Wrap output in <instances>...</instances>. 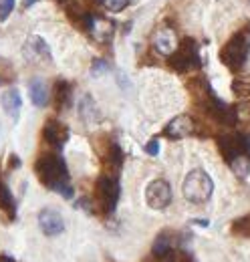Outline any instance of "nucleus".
<instances>
[{
    "mask_svg": "<svg viewBox=\"0 0 250 262\" xmlns=\"http://www.w3.org/2000/svg\"><path fill=\"white\" fill-rule=\"evenodd\" d=\"M34 173L45 188L61 194L67 200L73 198V186L69 184V169H67L62 156L55 151L38 156V160L34 162Z\"/></svg>",
    "mask_w": 250,
    "mask_h": 262,
    "instance_id": "f257e3e1",
    "label": "nucleus"
},
{
    "mask_svg": "<svg viewBox=\"0 0 250 262\" xmlns=\"http://www.w3.org/2000/svg\"><path fill=\"white\" fill-rule=\"evenodd\" d=\"M248 53H250V25L240 29L238 33H234L226 42L224 47L220 49V61L222 65L228 67L230 71L238 73L246 59H248Z\"/></svg>",
    "mask_w": 250,
    "mask_h": 262,
    "instance_id": "f03ea898",
    "label": "nucleus"
},
{
    "mask_svg": "<svg viewBox=\"0 0 250 262\" xmlns=\"http://www.w3.org/2000/svg\"><path fill=\"white\" fill-rule=\"evenodd\" d=\"M119 202V182L115 176L103 173L97 178L93 188V212L99 216H111Z\"/></svg>",
    "mask_w": 250,
    "mask_h": 262,
    "instance_id": "7ed1b4c3",
    "label": "nucleus"
},
{
    "mask_svg": "<svg viewBox=\"0 0 250 262\" xmlns=\"http://www.w3.org/2000/svg\"><path fill=\"white\" fill-rule=\"evenodd\" d=\"M214 192V182L204 169H192L182 184V194L190 204H206Z\"/></svg>",
    "mask_w": 250,
    "mask_h": 262,
    "instance_id": "20e7f679",
    "label": "nucleus"
},
{
    "mask_svg": "<svg viewBox=\"0 0 250 262\" xmlns=\"http://www.w3.org/2000/svg\"><path fill=\"white\" fill-rule=\"evenodd\" d=\"M168 67L174 69L176 73H192L198 71L202 67V59H200V49L198 42L194 38H182L178 49L168 57Z\"/></svg>",
    "mask_w": 250,
    "mask_h": 262,
    "instance_id": "39448f33",
    "label": "nucleus"
},
{
    "mask_svg": "<svg viewBox=\"0 0 250 262\" xmlns=\"http://www.w3.org/2000/svg\"><path fill=\"white\" fill-rule=\"evenodd\" d=\"M196 105H198L212 121H216L220 125L232 127V125H236V121H238V109L230 107L228 103H224L222 99H218L214 91L204 99V101H200V103H196Z\"/></svg>",
    "mask_w": 250,
    "mask_h": 262,
    "instance_id": "423d86ee",
    "label": "nucleus"
},
{
    "mask_svg": "<svg viewBox=\"0 0 250 262\" xmlns=\"http://www.w3.org/2000/svg\"><path fill=\"white\" fill-rule=\"evenodd\" d=\"M218 149L226 164H232L238 156H246L250 149V141L240 133H228L218 139Z\"/></svg>",
    "mask_w": 250,
    "mask_h": 262,
    "instance_id": "0eeeda50",
    "label": "nucleus"
},
{
    "mask_svg": "<svg viewBox=\"0 0 250 262\" xmlns=\"http://www.w3.org/2000/svg\"><path fill=\"white\" fill-rule=\"evenodd\" d=\"M145 202L154 210H165L172 204V186L165 180H154L145 188Z\"/></svg>",
    "mask_w": 250,
    "mask_h": 262,
    "instance_id": "6e6552de",
    "label": "nucleus"
},
{
    "mask_svg": "<svg viewBox=\"0 0 250 262\" xmlns=\"http://www.w3.org/2000/svg\"><path fill=\"white\" fill-rule=\"evenodd\" d=\"M99 156H101L105 173L117 178V173L121 171L123 162H125V154H123V149L119 147V143H117V141H111V139H105V149H103Z\"/></svg>",
    "mask_w": 250,
    "mask_h": 262,
    "instance_id": "1a4fd4ad",
    "label": "nucleus"
},
{
    "mask_svg": "<svg viewBox=\"0 0 250 262\" xmlns=\"http://www.w3.org/2000/svg\"><path fill=\"white\" fill-rule=\"evenodd\" d=\"M23 57L29 63H51L53 61L49 45L45 42L43 36H36V34H32V36L27 38V42L23 47Z\"/></svg>",
    "mask_w": 250,
    "mask_h": 262,
    "instance_id": "9d476101",
    "label": "nucleus"
},
{
    "mask_svg": "<svg viewBox=\"0 0 250 262\" xmlns=\"http://www.w3.org/2000/svg\"><path fill=\"white\" fill-rule=\"evenodd\" d=\"M36 222H38L40 232L45 236H49V238H55V236L65 232V220H62L61 214L57 210H53V208H43L38 212V216H36Z\"/></svg>",
    "mask_w": 250,
    "mask_h": 262,
    "instance_id": "9b49d317",
    "label": "nucleus"
},
{
    "mask_svg": "<svg viewBox=\"0 0 250 262\" xmlns=\"http://www.w3.org/2000/svg\"><path fill=\"white\" fill-rule=\"evenodd\" d=\"M43 139L55 147V149H62V145L69 139V127L61 123L59 119H47V123L43 125Z\"/></svg>",
    "mask_w": 250,
    "mask_h": 262,
    "instance_id": "f8f14e48",
    "label": "nucleus"
},
{
    "mask_svg": "<svg viewBox=\"0 0 250 262\" xmlns=\"http://www.w3.org/2000/svg\"><path fill=\"white\" fill-rule=\"evenodd\" d=\"M196 131V123L190 115H178L174 117L165 127H163V135L170 139H184L187 135H192Z\"/></svg>",
    "mask_w": 250,
    "mask_h": 262,
    "instance_id": "ddd939ff",
    "label": "nucleus"
},
{
    "mask_svg": "<svg viewBox=\"0 0 250 262\" xmlns=\"http://www.w3.org/2000/svg\"><path fill=\"white\" fill-rule=\"evenodd\" d=\"M152 45H154V49H156L159 55H163V57H170L176 49H178V40H176V33L172 31V29H168V27H163V29H159L156 34H154V38H152Z\"/></svg>",
    "mask_w": 250,
    "mask_h": 262,
    "instance_id": "4468645a",
    "label": "nucleus"
},
{
    "mask_svg": "<svg viewBox=\"0 0 250 262\" xmlns=\"http://www.w3.org/2000/svg\"><path fill=\"white\" fill-rule=\"evenodd\" d=\"M0 105H2V109H4V113L12 119V121H16L18 117H20V109H23V97H20V93H18V89H6L2 95H0Z\"/></svg>",
    "mask_w": 250,
    "mask_h": 262,
    "instance_id": "2eb2a0df",
    "label": "nucleus"
},
{
    "mask_svg": "<svg viewBox=\"0 0 250 262\" xmlns=\"http://www.w3.org/2000/svg\"><path fill=\"white\" fill-rule=\"evenodd\" d=\"M79 115L87 125H93V123L101 121V111H99V107H97V103H95V99L91 95H83L81 97V101H79Z\"/></svg>",
    "mask_w": 250,
    "mask_h": 262,
    "instance_id": "dca6fc26",
    "label": "nucleus"
},
{
    "mask_svg": "<svg viewBox=\"0 0 250 262\" xmlns=\"http://www.w3.org/2000/svg\"><path fill=\"white\" fill-rule=\"evenodd\" d=\"M174 252H176V242H174V238H172L168 232L159 234L156 238V242H154V248H152L154 258H156V260H165V258L172 256Z\"/></svg>",
    "mask_w": 250,
    "mask_h": 262,
    "instance_id": "f3484780",
    "label": "nucleus"
},
{
    "mask_svg": "<svg viewBox=\"0 0 250 262\" xmlns=\"http://www.w3.org/2000/svg\"><path fill=\"white\" fill-rule=\"evenodd\" d=\"M71 95H73V87L69 81L59 79L55 83V89H53V99H55V107L57 111H65L69 105H71Z\"/></svg>",
    "mask_w": 250,
    "mask_h": 262,
    "instance_id": "a211bd4d",
    "label": "nucleus"
},
{
    "mask_svg": "<svg viewBox=\"0 0 250 262\" xmlns=\"http://www.w3.org/2000/svg\"><path fill=\"white\" fill-rule=\"evenodd\" d=\"M29 95L34 107H47L49 105V89L43 79H32L29 83Z\"/></svg>",
    "mask_w": 250,
    "mask_h": 262,
    "instance_id": "6ab92c4d",
    "label": "nucleus"
},
{
    "mask_svg": "<svg viewBox=\"0 0 250 262\" xmlns=\"http://www.w3.org/2000/svg\"><path fill=\"white\" fill-rule=\"evenodd\" d=\"M89 33L93 34L95 40L107 42V40H111V36L115 33V25H113L111 20H105V18H93Z\"/></svg>",
    "mask_w": 250,
    "mask_h": 262,
    "instance_id": "aec40b11",
    "label": "nucleus"
},
{
    "mask_svg": "<svg viewBox=\"0 0 250 262\" xmlns=\"http://www.w3.org/2000/svg\"><path fill=\"white\" fill-rule=\"evenodd\" d=\"M0 210L10 218L14 220L16 218V202H14V196L10 192V188L0 180Z\"/></svg>",
    "mask_w": 250,
    "mask_h": 262,
    "instance_id": "412c9836",
    "label": "nucleus"
},
{
    "mask_svg": "<svg viewBox=\"0 0 250 262\" xmlns=\"http://www.w3.org/2000/svg\"><path fill=\"white\" fill-rule=\"evenodd\" d=\"M230 167H232V171L238 176V178H246L250 171V160L248 156H238L232 164H228Z\"/></svg>",
    "mask_w": 250,
    "mask_h": 262,
    "instance_id": "4be33fe9",
    "label": "nucleus"
},
{
    "mask_svg": "<svg viewBox=\"0 0 250 262\" xmlns=\"http://www.w3.org/2000/svg\"><path fill=\"white\" fill-rule=\"evenodd\" d=\"M232 234L242 236V238H250V214L232 222Z\"/></svg>",
    "mask_w": 250,
    "mask_h": 262,
    "instance_id": "5701e85b",
    "label": "nucleus"
},
{
    "mask_svg": "<svg viewBox=\"0 0 250 262\" xmlns=\"http://www.w3.org/2000/svg\"><path fill=\"white\" fill-rule=\"evenodd\" d=\"M14 10V0H0V23H4Z\"/></svg>",
    "mask_w": 250,
    "mask_h": 262,
    "instance_id": "b1692460",
    "label": "nucleus"
},
{
    "mask_svg": "<svg viewBox=\"0 0 250 262\" xmlns=\"http://www.w3.org/2000/svg\"><path fill=\"white\" fill-rule=\"evenodd\" d=\"M107 71H109V65H107L105 61H101V59L93 61V65H91V75H93V77H99V75H103V73H107Z\"/></svg>",
    "mask_w": 250,
    "mask_h": 262,
    "instance_id": "393cba45",
    "label": "nucleus"
},
{
    "mask_svg": "<svg viewBox=\"0 0 250 262\" xmlns=\"http://www.w3.org/2000/svg\"><path fill=\"white\" fill-rule=\"evenodd\" d=\"M127 4H129V0H105V6H107L109 10H113V12L123 10Z\"/></svg>",
    "mask_w": 250,
    "mask_h": 262,
    "instance_id": "a878e982",
    "label": "nucleus"
},
{
    "mask_svg": "<svg viewBox=\"0 0 250 262\" xmlns=\"http://www.w3.org/2000/svg\"><path fill=\"white\" fill-rule=\"evenodd\" d=\"M145 154H148V156H154V158L159 154V141H157V137L150 139V141L145 143Z\"/></svg>",
    "mask_w": 250,
    "mask_h": 262,
    "instance_id": "bb28decb",
    "label": "nucleus"
},
{
    "mask_svg": "<svg viewBox=\"0 0 250 262\" xmlns=\"http://www.w3.org/2000/svg\"><path fill=\"white\" fill-rule=\"evenodd\" d=\"M8 167H10V169L20 167V160H18V156H16V154H10V158H8Z\"/></svg>",
    "mask_w": 250,
    "mask_h": 262,
    "instance_id": "cd10ccee",
    "label": "nucleus"
},
{
    "mask_svg": "<svg viewBox=\"0 0 250 262\" xmlns=\"http://www.w3.org/2000/svg\"><path fill=\"white\" fill-rule=\"evenodd\" d=\"M0 262H16L12 256H8V254H0Z\"/></svg>",
    "mask_w": 250,
    "mask_h": 262,
    "instance_id": "c85d7f7f",
    "label": "nucleus"
},
{
    "mask_svg": "<svg viewBox=\"0 0 250 262\" xmlns=\"http://www.w3.org/2000/svg\"><path fill=\"white\" fill-rule=\"evenodd\" d=\"M194 224H198V226H208L210 222H208V220H194Z\"/></svg>",
    "mask_w": 250,
    "mask_h": 262,
    "instance_id": "c756f323",
    "label": "nucleus"
},
{
    "mask_svg": "<svg viewBox=\"0 0 250 262\" xmlns=\"http://www.w3.org/2000/svg\"><path fill=\"white\" fill-rule=\"evenodd\" d=\"M34 2H38V0H23V4H25V6H27V8H29V6H32V4H34Z\"/></svg>",
    "mask_w": 250,
    "mask_h": 262,
    "instance_id": "7c9ffc66",
    "label": "nucleus"
},
{
    "mask_svg": "<svg viewBox=\"0 0 250 262\" xmlns=\"http://www.w3.org/2000/svg\"><path fill=\"white\" fill-rule=\"evenodd\" d=\"M248 141H250V139H248Z\"/></svg>",
    "mask_w": 250,
    "mask_h": 262,
    "instance_id": "2f4dec72",
    "label": "nucleus"
}]
</instances>
